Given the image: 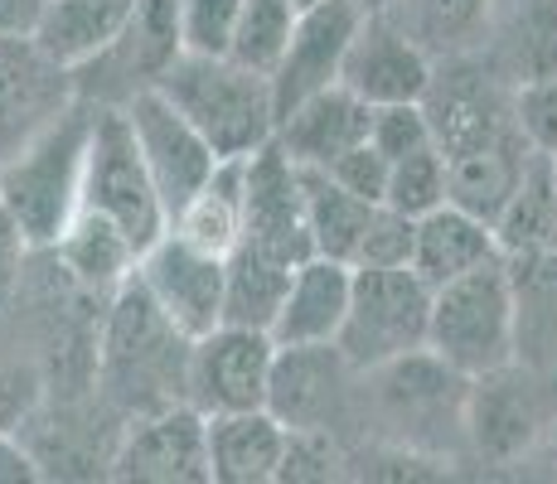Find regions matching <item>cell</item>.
I'll list each match as a JSON object with an SVG mask.
<instances>
[{
  "label": "cell",
  "mask_w": 557,
  "mask_h": 484,
  "mask_svg": "<svg viewBox=\"0 0 557 484\" xmlns=\"http://www.w3.org/2000/svg\"><path fill=\"white\" fill-rule=\"evenodd\" d=\"M426 353L460 378H485L519 363V290L505 257L432 286Z\"/></svg>",
  "instance_id": "1"
},
{
  "label": "cell",
  "mask_w": 557,
  "mask_h": 484,
  "mask_svg": "<svg viewBox=\"0 0 557 484\" xmlns=\"http://www.w3.org/2000/svg\"><path fill=\"white\" fill-rule=\"evenodd\" d=\"M185 359L189 339L160 315L156 300L146 296V286L132 272L107 296L98 353H92L98 387L132 417L151 412V407L175 402L165 387H185Z\"/></svg>",
  "instance_id": "2"
},
{
  "label": "cell",
  "mask_w": 557,
  "mask_h": 484,
  "mask_svg": "<svg viewBox=\"0 0 557 484\" xmlns=\"http://www.w3.org/2000/svg\"><path fill=\"white\" fill-rule=\"evenodd\" d=\"M156 92L213 146L219 160H243L276 136L272 78L233 63L228 53H180Z\"/></svg>",
  "instance_id": "3"
},
{
  "label": "cell",
  "mask_w": 557,
  "mask_h": 484,
  "mask_svg": "<svg viewBox=\"0 0 557 484\" xmlns=\"http://www.w3.org/2000/svg\"><path fill=\"white\" fill-rule=\"evenodd\" d=\"M92 102L73 97L49 126L0 160V203L20 219L25 238L45 252L78 213L83 165H88Z\"/></svg>",
  "instance_id": "4"
},
{
  "label": "cell",
  "mask_w": 557,
  "mask_h": 484,
  "mask_svg": "<svg viewBox=\"0 0 557 484\" xmlns=\"http://www.w3.org/2000/svg\"><path fill=\"white\" fill-rule=\"evenodd\" d=\"M426 315H432V286L412 266H355L335 349L355 373H373L426 349Z\"/></svg>",
  "instance_id": "5"
},
{
  "label": "cell",
  "mask_w": 557,
  "mask_h": 484,
  "mask_svg": "<svg viewBox=\"0 0 557 484\" xmlns=\"http://www.w3.org/2000/svg\"><path fill=\"white\" fill-rule=\"evenodd\" d=\"M78 209L98 213L112 228L126 233L136 252H146L160 233L170 228L165 203L141 165V150L132 141L122 107L92 102V136H88V165H83V194Z\"/></svg>",
  "instance_id": "6"
},
{
  "label": "cell",
  "mask_w": 557,
  "mask_h": 484,
  "mask_svg": "<svg viewBox=\"0 0 557 484\" xmlns=\"http://www.w3.org/2000/svg\"><path fill=\"white\" fill-rule=\"evenodd\" d=\"M422 112L442 156H456L466 146H485L519 132L513 126V88L480 53L436 63L432 83L422 92Z\"/></svg>",
  "instance_id": "7"
},
{
  "label": "cell",
  "mask_w": 557,
  "mask_h": 484,
  "mask_svg": "<svg viewBox=\"0 0 557 484\" xmlns=\"http://www.w3.org/2000/svg\"><path fill=\"white\" fill-rule=\"evenodd\" d=\"M107 475L141 484H209L203 412L189 402H165L126 417V426H116Z\"/></svg>",
  "instance_id": "8"
},
{
  "label": "cell",
  "mask_w": 557,
  "mask_h": 484,
  "mask_svg": "<svg viewBox=\"0 0 557 484\" xmlns=\"http://www.w3.org/2000/svg\"><path fill=\"white\" fill-rule=\"evenodd\" d=\"M276 344L267 330L243 325H213L209 335L189 339L185 359V402L209 412H248L267 407V383H272Z\"/></svg>",
  "instance_id": "9"
},
{
  "label": "cell",
  "mask_w": 557,
  "mask_h": 484,
  "mask_svg": "<svg viewBox=\"0 0 557 484\" xmlns=\"http://www.w3.org/2000/svg\"><path fill=\"white\" fill-rule=\"evenodd\" d=\"M122 112H126V126H132L136 150H141L146 175H151L160 203H165V219H175L209 185V175L219 170V156L156 88L132 92L122 102Z\"/></svg>",
  "instance_id": "10"
},
{
  "label": "cell",
  "mask_w": 557,
  "mask_h": 484,
  "mask_svg": "<svg viewBox=\"0 0 557 484\" xmlns=\"http://www.w3.org/2000/svg\"><path fill=\"white\" fill-rule=\"evenodd\" d=\"M136 282L156 300V310L185 339L223 325V257L185 243L180 233H160L136 262Z\"/></svg>",
  "instance_id": "11"
},
{
  "label": "cell",
  "mask_w": 557,
  "mask_h": 484,
  "mask_svg": "<svg viewBox=\"0 0 557 484\" xmlns=\"http://www.w3.org/2000/svg\"><path fill=\"white\" fill-rule=\"evenodd\" d=\"M282 262H306L310 228H306V194L301 165L276 141L243 156V238Z\"/></svg>",
  "instance_id": "12"
},
{
  "label": "cell",
  "mask_w": 557,
  "mask_h": 484,
  "mask_svg": "<svg viewBox=\"0 0 557 484\" xmlns=\"http://www.w3.org/2000/svg\"><path fill=\"white\" fill-rule=\"evenodd\" d=\"M73 97V73L59 69L35 39L0 35V156L25 146Z\"/></svg>",
  "instance_id": "13"
},
{
  "label": "cell",
  "mask_w": 557,
  "mask_h": 484,
  "mask_svg": "<svg viewBox=\"0 0 557 484\" xmlns=\"http://www.w3.org/2000/svg\"><path fill=\"white\" fill-rule=\"evenodd\" d=\"M359 25H363L359 0H315V5H301L292 45H286L282 63L272 73L276 116L292 112L301 97L339 83V63H345V49Z\"/></svg>",
  "instance_id": "14"
},
{
  "label": "cell",
  "mask_w": 557,
  "mask_h": 484,
  "mask_svg": "<svg viewBox=\"0 0 557 484\" xmlns=\"http://www.w3.org/2000/svg\"><path fill=\"white\" fill-rule=\"evenodd\" d=\"M436 63L393 25L388 15H363L339 63V83L369 107L383 102H422Z\"/></svg>",
  "instance_id": "15"
},
{
  "label": "cell",
  "mask_w": 557,
  "mask_h": 484,
  "mask_svg": "<svg viewBox=\"0 0 557 484\" xmlns=\"http://www.w3.org/2000/svg\"><path fill=\"white\" fill-rule=\"evenodd\" d=\"M349 286H355V266L335 262V257H315L292 266L286 296L272 320V344L276 349H306V344H335L339 325L349 310Z\"/></svg>",
  "instance_id": "16"
},
{
  "label": "cell",
  "mask_w": 557,
  "mask_h": 484,
  "mask_svg": "<svg viewBox=\"0 0 557 484\" xmlns=\"http://www.w3.org/2000/svg\"><path fill=\"white\" fill-rule=\"evenodd\" d=\"M369 116L373 107L355 97L345 83H330V88L301 97L292 112L276 116V136L272 141L296 160V165L325 170L335 156H345L349 146H359L369 136Z\"/></svg>",
  "instance_id": "17"
},
{
  "label": "cell",
  "mask_w": 557,
  "mask_h": 484,
  "mask_svg": "<svg viewBox=\"0 0 557 484\" xmlns=\"http://www.w3.org/2000/svg\"><path fill=\"white\" fill-rule=\"evenodd\" d=\"M349 363L335 344H306V349H276L272 383H267V412H276L286 426H325L345 397Z\"/></svg>",
  "instance_id": "18"
},
{
  "label": "cell",
  "mask_w": 557,
  "mask_h": 484,
  "mask_svg": "<svg viewBox=\"0 0 557 484\" xmlns=\"http://www.w3.org/2000/svg\"><path fill=\"white\" fill-rule=\"evenodd\" d=\"M286 422L267 407L203 417V456L213 484H272L282 470Z\"/></svg>",
  "instance_id": "19"
},
{
  "label": "cell",
  "mask_w": 557,
  "mask_h": 484,
  "mask_svg": "<svg viewBox=\"0 0 557 484\" xmlns=\"http://www.w3.org/2000/svg\"><path fill=\"white\" fill-rule=\"evenodd\" d=\"M480 59L509 83H533L557 73V0H499Z\"/></svg>",
  "instance_id": "20"
},
{
  "label": "cell",
  "mask_w": 557,
  "mask_h": 484,
  "mask_svg": "<svg viewBox=\"0 0 557 484\" xmlns=\"http://www.w3.org/2000/svg\"><path fill=\"white\" fill-rule=\"evenodd\" d=\"M470 383L475 387L466 393V426L475 432V446L485 456H519L539 436H548V422L539 412V387L529 378L513 383V363Z\"/></svg>",
  "instance_id": "21"
},
{
  "label": "cell",
  "mask_w": 557,
  "mask_h": 484,
  "mask_svg": "<svg viewBox=\"0 0 557 484\" xmlns=\"http://www.w3.org/2000/svg\"><path fill=\"white\" fill-rule=\"evenodd\" d=\"M45 252L59 262V272L92 300H107L136 272V262H141V252L126 243V233L112 228V223L98 219V213H88V209L73 213L69 228H63Z\"/></svg>",
  "instance_id": "22"
},
{
  "label": "cell",
  "mask_w": 557,
  "mask_h": 484,
  "mask_svg": "<svg viewBox=\"0 0 557 484\" xmlns=\"http://www.w3.org/2000/svg\"><path fill=\"white\" fill-rule=\"evenodd\" d=\"M132 10H136V0H45L29 39H35L59 69L78 73L83 63H92L122 35Z\"/></svg>",
  "instance_id": "23"
},
{
  "label": "cell",
  "mask_w": 557,
  "mask_h": 484,
  "mask_svg": "<svg viewBox=\"0 0 557 484\" xmlns=\"http://www.w3.org/2000/svg\"><path fill=\"white\" fill-rule=\"evenodd\" d=\"M495 257H499L495 228L485 219H475V213L456 209V203H436L412 228V272L426 286H442L451 276L470 272V266L495 262Z\"/></svg>",
  "instance_id": "24"
},
{
  "label": "cell",
  "mask_w": 557,
  "mask_h": 484,
  "mask_svg": "<svg viewBox=\"0 0 557 484\" xmlns=\"http://www.w3.org/2000/svg\"><path fill=\"white\" fill-rule=\"evenodd\" d=\"M495 243L505 262H523V257L557 252V189H553V156L529 150L523 175L505 209L495 213Z\"/></svg>",
  "instance_id": "25"
},
{
  "label": "cell",
  "mask_w": 557,
  "mask_h": 484,
  "mask_svg": "<svg viewBox=\"0 0 557 484\" xmlns=\"http://www.w3.org/2000/svg\"><path fill=\"white\" fill-rule=\"evenodd\" d=\"M523 160H529V146H523L519 132L446 156V203L495 223V213L505 209V199L519 185Z\"/></svg>",
  "instance_id": "26"
},
{
  "label": "cell",
  "mask_w": 557,
  "mask_h": 484,
  "mask_svg": "<svg viewBox=\"0 0 557 484\" xmlns=\"http://www.w3.org/2000/svg\"><path fill=\"white\" fill-rule=\"evenodd\" d=\"M499 0H398L388 20L412 39L432 63L442 59H466L480 53L490 35Z\"/></svg>",
  "instance_id": "27"
},
{
  "label": "cell",
  "mask_w": 557,
  "mask_h": 484,
  "mask_svg": "<svg viewBox=\"0 0 557 484\" xmlns=\"http://www.w3.org/2000/svg\"><path fill=\"white\" fill-rule=\"evenodd\" d=\"M292 282V262L262 252L252 243H238L223 257V325L272 330L276 306Z\"/></svg>",
  "instance_id": "28"
},
{
  "label": "cell",
  "mask_w": 557,
  "mask_h": 484,
  "mask_svg": "<svg viewBox=\"0 0 557 484\" xmlns=\"http://www.w3.org/2000/svg\"><path fill=\"white\" fill-rule=\"evenodd\" d=\"M170 233H180L203 252L228 257L243 238V160H219L209 185L170 219Z\"/></svg>",
  "instance_id": "29"
},
{
  "label": "cell",
  "mask_w": 557,
  "mask_h": 484,
  "mask_svg": "<svg viewBox=\"0 0 557 484\" xmlns=\"http://www.w3.org/2000/svg\"><path fill=\"white\" fill-rule=\"evenodd\" d=\"M301 194H306V228H310V252L335 257V262H355V247L369 228L373 203L349 194L345 185L325 175V170L301 165Z\"/></svg>",
  "instance_id": "30"
},
{
  "label": "cell",
  "mask_w": 557,
  "mask_h": 484,
  "mask_svg": "<svg viewBox=\"0 0 557 484\" xmlns=\"http://www.w3.org/2000/svg\"><path fill=\"white\" fill-rule=\"evenodd\" d=\"M296 15H301L296 0H243L238 25H233V39H228V59L272 78L286 45H292Z\"/></svg>",
  "instance_id": "31"
},
{
  "label": "cell",
  "mask_w": 557,
  "mask_h": 484,
  "mask_svg": "<svg viewBox=\"0 0 557 484\" xmlns=\"http://www.w3.org/2000/svg\"><path fill=\"white\" fill-rule=\"evenodd\" d=\"M383 203L422 219L436 203H446V156L436 146H417L407 156L388 160V185H383Z\"/></svg>",
  "instance_id": "32"
},
{
  "label": "cell",
  "mask_w": 557,
  "mask_h": 484,
  "mask_svg": "<svg viewBox=\"0 0 557 484\" xmlns=\"http://www.w3.org/2000/svg\"><path fill=\"white\" fill-rule=\"evenodd\" d=\"M412 228L417 219L388 209V203H373L369 228H363L349 266H412Z\"/></svg>",
  "instance_id": "33"
},
{
  "label": "cell",
  "mask_w": 557,
  "mask_h": 484,
  "mask_svg": "<svg viewBox=\"0 0 557 484\" xmlns=\"http://www.w3.org/2000/svg\"><path fill=\"white\" fill-rule=\"evenodd\" d=\"M185 53H228L243 0H175Z\"/></svg>",
  "instance_id": "34"
},
{
  "label": "cell",
  "mask_w": 557,
  "mask_h": 484,
  "mask_svg": "<svg viewBox=\"0 0 557 484\" xmlns=\"http://www.w3.org/2000/svg\"><path fill=\"white\" fill-rule=\"evenodd\" d=\"M513 126L529 150L557 156V73L513 88Z\"/></svg>",
  "instance_id": "35"
},
{
  "label": "cell",
  "mask_w": 557,
  "mask_h": 484,
  "mask_svg": "<svg viewBox=\"0 0 557 484\" xmlns=\"http://www.w3.org/2000/svg\"><path fill=\"white\" fill-rule=\"evenodd\" d=\"M369 141L379 146L388 160H398V156H407V150H417V146H436L422 102H383V107H373Z\"/></svg>",
  "instance_id": "36"
},
{
  "label": "cell",
  "mask_w": 557,
  "mask_h": 484,
  "mask_svg": "<svg viewBox=\"0 0 557 484\" xmlns=\"http://www.w3.org/2000/svg\"><path fill=\"white\" fill-rule=\"evenodd\" d=\"M325 175L335 179V185H345L349 194H359V199L383 203V185H388V156H383V150L373 146L369 136H363L359 146H349L345 156L330 160Z\"/></svg>",
  "instance_id": "37"
},
{
  "label": "cell",
  "mask_w": 557,
  "mask_h": 484,
  "mask_svg": "<svg viewBox=\"0 0 557 484\" xmlns=\"http://www.w3.org/2000/svg\"><path fill=\"white\" fill-rule=\"evenodd\" d=\"M39 247L25 238V228H20V219L0 203V310H10L20 300V290H25V272H29V257H35Z\"/></svg>",
  "instance_id": "38"
},
{
  "label": "cell",
  "mask_w": 557,
  "mask_h": 484,
  "mask_svg": "<svg viewBox=\"0 0 557 484\" xmlns=\"http://www.w3.org/2000/svg\"><path fill=\"white\" fill-rule=\"evenodd\" d=\"M39 402V378L20 363H0V432H15Z\"/></svg>",
  "instance_id": "39"
},
{
  "label": "cell",
  "mask_w": 557,
  "mask_h": 484,
  "mask_svg": "<svg viewBox=\"0 0 557 484\" xmlns=\"http://www.w3.org/2000/svg\"><path fill=\"white\" fill-rule=\"evenodd\" d=\"M45 480L35 450L20 432H0V484H35Z\"/></svg>",
  "instance_id": "40"
},
{
  "label": "cell",
  "mask_w": 557,
  "mask_h": 484,
  "mask_svg": "<svg viewBox=\"0 0 557 484\" xmlns=\"http://www.w3.org/2000/svg\"><path fill=\"white\" fill-rule=\"evenodd\" d=\"M45 0H0V35H29Z\"/></svg>",
  "instance_id": "41"
},
{
  "label": "cell",
  "mask_w": 557,
  "mask_h": 484,
  "mask_svg": "<svg viewBox=\"0 0 557 484\" xmlns=\"http://www.w3.org/2000/svg\"><path fill=\"white\" fill-rule=\"evenodd\" d=\"M393 5H398V0H359V10H363V15H388Z\"/></svg>",
  "instance_id": "42"
},
{
  "label": "cell",
  "mask_w": 557,
  "mask_h": 484,
  "mask_svg": "<svg viewBox=\"0 0 557 484\" xmlns=\"http://www.w3.org/2000/svg\"><path fill=\"white\" fill-rule=\"evenodd\" d=\"M553 189H557V156H553Z\"/></svg>",
  "instance_id": "43"
},
{
  "label": "cell",
  "mask_w": 557,
  "mask_h": 484,
  "mask_svg": "<svg viewBox=\"0 0 557 484\" xmlns=\"http://www.w3.org/2000/svg\"><path fill=\"white\" fill-rule=\"evenodd\" d=\"M296 5H315V0H296Z\"/></svg>",
  "instance_id": "44"
},
{
  "label": "cell",
  "mask_w": 557,
  "mask_h": 484,
  "mask_svg": "<svg viewBox=\"0 0 557 484\" xmlns=\"http://www.w3.org/2000/svg\"><path fill=\"white\" fill-rule=\"evenodd\" d=\"M0 160H5V156H0Z\"/></svg>",
  "instance_id": "45"
}]
</instances>
